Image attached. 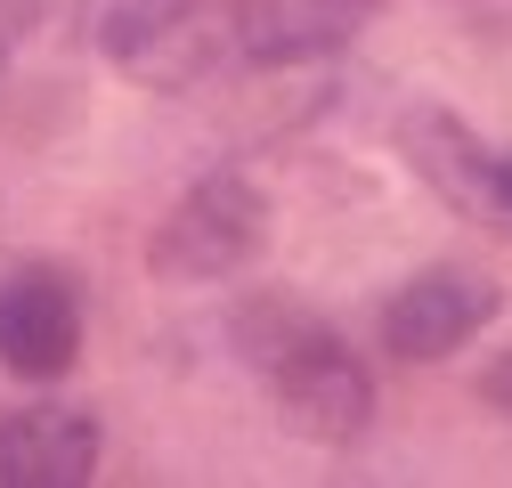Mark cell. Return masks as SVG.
<instances>
[{
    "label": "cell",
    "mask_w": 512,
    "mask_h": 488,
    "mask_svg": "<svg viewBox=\"0 0 512 488\" xmlns=\"http://www.w3.org/2000/svg\"><path fill=\"white\" fill-rule=\"evenodd\" d=\"M90 342V301L66 261H9L0 269V375L66 383Z\"/></svg>",
    "instance_id": "277c9868"
},
{
    "label": "cell",
    "mask_w": 512,
    "mask_h": 488,
    "mask_svg": "<svg viewBox=\"0 0 512 488\" xmlns=\"http://www.w3.org/2000/svg\"><path fill=\"white\" fill-rule=\"evenodd\" d=\"M98 57L139 90H187L236 49V0H98Z\"/></svg>",
    "instance_id": "3957f363"
},
{
    "label": "cell",
    "mask_w": 512,
    "mask_h": 488,
    "mask_svg": "<svg viewBox=\"0 0 512 488\" xmlns=\"http://www.w3.org/2000/svg\"><path fill=\"white\" fill-rule=\"evenodd\" d=\"M106 423L74 399H33L0 415V488H90Z\"/></svg>",
    "instance_id": "8992f818"
},
{
    "label": "cell",
    "mask_w": 512,
    "mask_h": 488,
    "mask_svg": "<svg viewBox=\"0 0 512 488\" xmlns=\"http://www.w3.org/2000/svg\"><path fill=\"white\" fill-rule=\"evenodd\" d=\"M269 228H277L269 188L252 171L220 163L204 179H187V188L171 196V212L155 220L147 277H163V285H228V277H244L269 253Z\"/></svg>",
    "instance_id": "7a4b0ae2"
},
{
    "label": "cell",
    "mask_w": 512,
    "mask_h": 488,
    "mask_svg": "<svg viewBox=\"0 0 512 488\" xmlns=\"http://www.w3.org/2000/svg\"><path fill=\"white\" fill-rule=\"evenodd\" d=\"M228 342H236V358L252 366V375L269 383L277 415L293 423L301 440H317V448L366 440V423H374V375H366V358L342 342V326H326L309 301L252 293L244 310L228 318Z\"/></svg>",
    "instance_id": "6da1fadb"
},
{
    "label": "cell",
    "mask_w": 512,
    "mask_h": 488,
    "mask_svg": "<svg viewBox=\"0 0 512 488\" xmlns=\"http://www.w3.org/2000/svg\"><path fill=\"white\" fill-rule=\"evenodd\" d=\"M472 391H480V407H496V415L512 423V350H496V358L480 366V383H472Z\"/></svg>",
    "instance_id": "9c48e42d"
},
{
    "label": "cell",
    "mask_w": 512,
    "mask_h": 488,
    "mask_svg": "<svg viewBox=\"0 0 512 488\" xmlns=\"http://www.w3.org/2000/svg\"><path fill=\"white\" fill-rule=\"evenodd\" d=\"M496 318H504V285L488 269L431 261V269H415L391 301H382L374 334H382V350L407 358V366H439V358H456L464 342H480Z\"/></svg>",
    "instance_id": "5b68a950"
},
{
    "label": "cell",
    "mask_w": 512,
    "mask_h": 488,
    "mask_svg": "<svg viewBox=\"0 0 512 488\" xmlns=\"http://www.w3.org/2000/svg\"><path fill=\"white\" fill-rule=\"evenodd\" d=\"M41 17H49V0H0V74H9V57L41 33Z\"/></svg>",
    "instance_id": "ba28073f"
},
{
    "label": "cell",
    "mask_w": 512,
    "mask_h": 488,
    "mask_svg": "<svg viewBox=\"0 0 512 488\" xmlns=\"http://www.w3.org/2000/svg\"><path fill=\"white\" fill-rule=\"evenodd\" d=\"M382 0H236V57L252 66H309L366 33Z\"/></svg>",
    "instance_id": "52a82bcc"
}]
</instances>
